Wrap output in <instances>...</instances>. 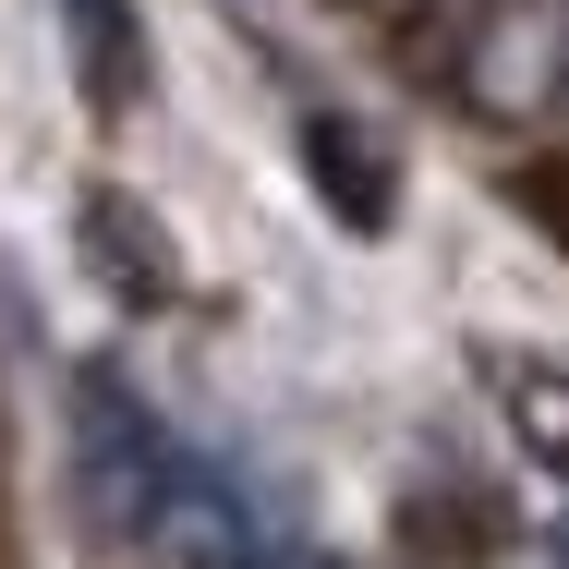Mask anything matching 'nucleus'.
I'll return each mask as SVG.
<instances>
[{
  "label": "nucleus",
  "instance_id": "nucleus-6",
  "mask_svg": "<svg viewBox=\"0 0 569 569\" xmlns=\"http://www.w3.org/2000/svg\"><path fill=\"white\" fill-rule=\"evenodd\" d=\"M230 12H267V0H230Z\"/></svg>",
  "mask_w": 569,
  "mask_h": 569
},
{
  "label": "nucleus",
  "instance_id": "nucleus-1",
  "mask_svg": "<svg viewBox=\"0 0 569 569\" xmlns=\"http://www.w3.org/2000/svg\"><path fill=\"white\" fill-rule=\"evenodd\" d=\"M303 170H316V194H328V219L340 230H388V194H400V170H388V146H363V121H303Z\"/></svg>",
  "mask_w": 569,
  "mask_h": 569
},
{
  "label": "nucleus",
  "instance_id": "nucleus-2",
  "mask_svg": "<svg viewBox=\"0 0 569 569\" xmlns=\"http://www.w3.org/2000/svg\"><path fill=\"white\" fill-rule=\"evenodd\" d=\"M485 376H497V400H509V437L546 460V472H569V363H546V351H497Z\"/></svg>",
  "mask_w": 569,
  "mask_h": 569
},
{
  "label": "nucleus",
  "instance_id": "nucleus-5",
  "mask_svg": "<svg viewBox=\"0 0 569 569\" xmlns=\"http://www.w3.org/2000/svg\"><path fill=\"white\" fill-rule=\"evenodd\" d=\"M546 61H558V86H569V12H558V37H546Z\"/></svg>",
  "mask_w": 569,
  "mask_h": 569
},
{
  "label": "nucleus",
  "instance_id": "nucleus-3",
  "mask_svg": "<svg viewBox=\"0 0 569 569\" xmlns=\"http://www.w3.org/2000/svg\"><path fill=\"white\" fill-rule=\"evenodd\" d=\"M61 12H73V49H86V86L98 98H133V73H146L133 61V12L121 0H61Z\"/></svg>",
  "mask_w": 569,
  "mask_h": 569
},
{
  "label": "nucleus",
  "instance_id": "nucleus-4",
  "mask_svg": "<svg viewBox=\"0 0 569 569\" xmlns=\"http://www.w3.org/2000/svg\"><path fill=\"white\" fill-rule=\"evenodd\" d=\"M86 219H98V230H86V242H98V267H110L121 291H133V303H158L170 279H158V267H146V242H133V230H146V219H133V194H98Z\"/></svg>",
  "mask_w": 569,
  "mask_h": 569
}]
</instances>
